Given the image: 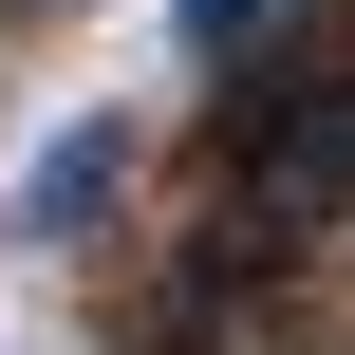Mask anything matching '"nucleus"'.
<instances>
[{
    "mask_svg": "<svg viewBox=\"0 0 355 355\" xmlns=\"http://www.w3.org/2000/svg\"><path fill=\"white\" fill-rule=\"evenodd\" d=\"M243 206H281V225L355 206V75H262L243 94Z\"/></svg>",
    "mask_w": 355,
    "mask_h": 355,
    "instance_id": "nucleus-1",
    "label": "nucleus"
},
{
    "mask_svg": "<svg viewBox=\"0 0 355 355\" xmlns=\"http://www.w3.org/2000/svg\"><path fill=\"white\" fill-rule=\"evenodd\" d=\"M112 168H131V112H75V131L37 150V187H19V243H56V225H94V206H112Z\"/></svg>",
    "mask_w": 355,
    "mask_h": 355,
    "instance_id": "nucleus-2",
    "label": "nucleus"
}]
</instances>
